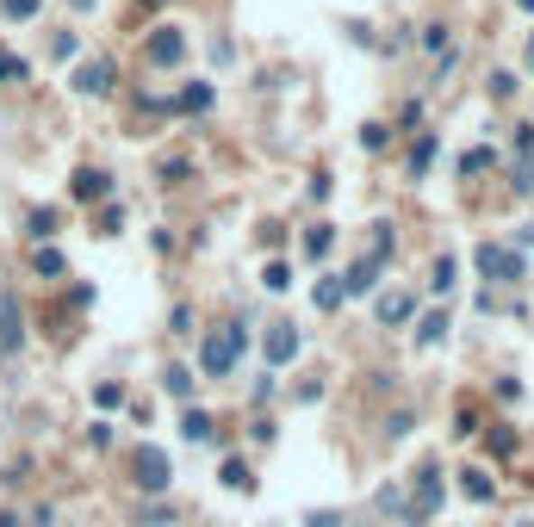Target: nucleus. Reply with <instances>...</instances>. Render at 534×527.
Instances as JSON below:
<instances>
[{"instance_id":"nucleus-7","label":"nucleus","mask_w":534,"mask_h":527,"mask_svg":"<svg viewBox=\"0 0 534 527\" xmlns=\"http://www.w3.org/2000/svg\"><path fill=\"white\" fill-rule=\"evenodd\" d=\"M69 193H75L81 205H100V199H106V193H112V180H106V174H100V168H81Z\"/></svg>"},{"instance_id":"nucleus-21","label":"nucleus","mask_w":534,"mask_h":527,"mask_svg":"<svg viewBox=\"0 0 534 527\" xmlns=\"http://www.w3.org/2000/svg\"><path fill=\"white\" fill-rule=\"evenodd\" d=\"M180 428H187V441H212V416H206V410H187Z\"/></svg>"},{"instance_id":"nucleus-9","label":"nucleus","mask_w":534,"mask_h":527,"mask_svg":"<svg viewBox=\"0 0 534 527\" xmlns=\"http://www.w3.org/2000/svg\"><path fill=\"white\" fill-rule=\"evenodd\" d=\"M112 87V62H87L81 75H75V94H87V100H100Z\"/></svg>"},{"instance_id":"nucleus-11","label":"nucleus","mask_w":534,"mask_h":527,"mask_svg":"<svg viewBox=\"0 0 534 527\" xmlns=\"http://www.w3.org/2000/svg\"><path fill=\"white\" fill-rule=\"evenodd\" d=\"M379 267H385V261H373V255H367V261H354L348 273H342V292H367V286L379 279Z\"/></svg>"},{"instance_id":"nucleus-22","label":"nucleus","mask_w":534,"mask_h":527,"mask_svg":"<svg viewBox=\"0 0 534 527\" xmlns=\"http://www.w3.org/2000/svg\"><path fill=\"white\" fill-rule=\"evenodd\" d=\"M262 286H267V292H286V286H292V267H286V261H267Z\"/></svg>"},{"instance_id":"nucleus-31","label":"nucleus","mask_w":534,"mask_h":527,"mask_svg":"<svg viewBox=\"0 0 534 527\" xmlns=\"http://www.w3.org/2000/svg\"><path fill=\"white\" fill-rule=\"evenodd\" d=\"M529 62H534V38H529Z\"/></svg>"},{"instance_id":"nucleus-16","label":"nucleus","mask_w":534,"mask_h":527,"mask_svg":"<svg viewBox=\"0 0 534 527\" xmlns=\"http://www.w3.org/2000/svg\"><path fill=\"white\" fill-rule=\"evenodd\" d=\"M161 385H168V397H180V404L193 397V372H187V367H168V378H161Z\"/></svg>"},{"instance_id":"nucleus-24","label":"nucleus","mask_w":534,"mask_h":527,"mask_svg":"<svg viewBox=\"0 0 534 527\" xmlns=\"http://www.w3.org/2000/svg\"><path fill=\"white\" fill-rule=\"evenodd\" d=\"M385 143H391V131H385V124H367V131H361V150H367V156H379Z\"/></svg>"},{"instance_id":"nucleus-33","label":"nucleus","mask_w":534,"mask_h":527,"mask_svg":"<svg viewBox=\"0 0 534 527\" xmlns=\"http://www.w3.org/2000/svg\"><path fill=\"white\" fill-rule=\"evenodd\" d=\"M522 6H529V13H534V0H522Z\"/></svg>"},{"instance_id":"nucleus-2","label":"nucleus","mask_w":534,"mask_h":527,"mask_svg":"<svg viewBox=\"0 0 534 527\" xmlns=\"http://www.w3.org/2000/svg\"><path fill=\"white\" fill-rule=\"evenodd\" d=\"M473 261H479V273H484V279H497V286H516V279L529 273L522 255H516V249H503V242H479V255H473Z\"/></svg>"},{"instance_id":"nucleus-27","label":"nucleus","mask_w":534,"mask_h":527,"mask_svg":"<svg viewBox=\"0 0 534 527\" xmlns=\"http://www.w3.org/2000/svg\"><path fill=\"white\" fill-rule=\"evenodd\" d=\"M25 75H32V62H25V56H6V68H0V81H25Z\"/></svg>"},{"instance_id":"nucleus-1","label":"nucleus","mask_w":534,"mask_h":527,"mask_svg":"<svg viewBox=\"0 0 534 527\" xmlns=\"http://www.w3.org/2000/svg\"><path fill=\"white\" fill-rule=\"evenodd\" d=\"M243 348H249V329H243V323H230V329H217L212 341H206L199 367L212 372V378H230V372H236V360H243Z\"/></svg>"},{"instance_id":"nucleus-32","label":"nucleus","mask_w":534,"mask_h":527,"mask_svg":"<svg viewBox=\"0 0 534 527\" xmlns=\"http://www.w3.org/2000/svg\"><path fill=\"white\" fill-rule=\"evenodd\" d=\"M0 68H6V50H0Z\"/></svg>"},{"instance_id":"nucleus-29","label":"nucleus","mask_w":534,"mask_h":527,"mask_svg":"<svg viewBox=\"0 0 534 527\" xmlns=\"http://www.w3.org/2000/svg\"><path fill=\"white\" fill-rule=\"evenodd\" d=\"M38 273H62V255H56V249H38Z\"/></svg>"},{"instance_id":"nucleus-3","label":"nucleus","mask_w":534,"mask_h":527,"mask_svg":"<svg viewBox=\"0 0 534 527\" xmlns=\"http://www.w3.org/2000/svg\"><path fill=\"white\" fill-rule=\"evenodd\" d=\"M131 472H137V490L156 496V490H168V477H174V459H168L161 447H137V453H131Z\"/></svg>"},{"instance_id":"nucleus-26","label":"nucleus","mask_w":534,"mask_h":527,"mask_svg":"<svg viewBox=\"0 0 534 527\" xmlns=\"http://www.w3.org/2000/svg\"><path fill=\"white\" fill-rule=\"evenodd\" d=\"M491 150H466V156H460V174H484V168H491Z\"/></svg>"},{"instance_id":"nucleus-12","label":"nucleus","mask_w":534,"mask_h":527,"mask_svg":"<svg viewBox=\"0 0 534 527\" xmlns=\"http://www.w3.org/2000/svg\"><path fill=\"white\" fill-rule=\"evenodd\" d=\"M206 105H212V81H193L174 94V112H206Z\"/></svg>"},{"instance_id":"nucleus-25","label":"nucleus","mask_w":534,"mask_h":527,"mask_svg":"<svg viewBox=\"0 0 534 527\" xmlns=\"http://www.w3.org/2000/svg\"><path fill=\"white\" fill-rule=\"evenodd\" d=\"M94 404H100V410H118V404H124V385H94Z\"/></svg>"},{"instance_id":"nucleus-10","label":"nucleus","mask_w":534,"mask_h":527,"mask_svg":"<svg viewBox=\"0 0 534 527\" xmlns=\"http://www.w3.org/2000/svg\"><path fill=\"white\" fill-rule=\"evenodd\" d=\"M417 316V292H385L379 298V323H410Z\"/></svg>"},{"instance_id":"nucleus-15","label":"nucleus","mask_w":534,"mask_h":527,"mask_svg":"<svg viewBox=\"0 0 534 527\" xmlns=\"http://www.w3.org/2000/svg\"><path fill=\"white\" fill-rule=\"evenodd\" d=\"M441 335H447V316H441V311H428L423 323H417V341H423V348H435Z\"/></svg>"},{"instance_id":"nucleus-14","label":"nucleus","mask_w":534,"mask_h":527,"mask_svg":"<svg viewBox=\"0 0 534 527\" xmlns=\"http://www.w3.org/2000/svg\"><path fill=\"white\" fill-rule=\"evenodd\" d=\"M329 249H336V230H329V223H318V230H305V255H311V261H323Z\"/></svg>"},{"instance_id":"nucleus-18","label":"nucleus","mask_w":534,"mask_h":527,"mask_svg":"<svg viewBox=\"0 0 534 527\" xmlns=\"http://www.w3.org/2000/svg\"><path fill=\"white\" fill-rule=\"evenodd\" d=\"M25 236H38V242L56 236V211H32V217H25Z\"/></svg>"},{"instance_id":"nucleus-4","label":"nucleus","mask_w":534,"mask_h":527,"mask_svg":"<svg viewBox=\"0 0 534 527\" xmlns=\"http://www.w3.org/2000/svg\"><path fill=\"white\" fill-rule=\"evenodd\" d=\"M299 348H305V335H299L292 323H267V341H262L267 367H286V360H299Z\"/></svg>"},{"instance_id":"nucleus-13","label":"nucleus","mask_w":534,"mask_h":527,"mask_svg":"<svg viewBox=\"0 0 534 527\" xmlns=\"http://www.w3.org/2000/svg\"><path fill=\"white\" fill-rule=\"evenodd\" d=\"M460 490H466L473 503H491V496H497V484H491V472H473V466L460 472Z\"/></svg>"},{"instance_id":"nucleus-8","label":"nucleus","mask_w":534,"mask_h":527,"mask_svg":"<svg viewBox=\"0 0 534 527\" xmlns=\"http://www.w3.org/2000/svg\"><path fill=\"white\" fill-rule=\"evenodd\" d=\"M180 56H187V38L174 25H161L156 38H150V62H180Z\"/></svg>"},{"instance_id":"nucleus-20","label":"nucleus","mask_w":534,"mask_h":527,"mask_svg":"<svg viewBox=\"0 0 534 527\" xmlns=\"http://www.w3.org/2000/svg\"><path fill=\"white\" fill-rule=\"evenodd\" d=\"M311 298H318V311H336V304H342L348 292H342V279H323V286L311 292Z\"/></svg>"},{"instance_id":"nucleus-5","label":"nucleus","mask_w":534,"mask_h":527,"mask_svg":"<svg viewBox=\"0 0 534 527\" xmlns=\"http://www.w3.org/2000/svg\"><path fill=\"white\" fill-rule=\"evenodd\" d=\"M441 496H447V490H441V472L428 466V472L410 484V496H404V503H410V522H428V515L441 509Z\"/></svg>"},{"instance_id":"nucleus-28","label":"nucleus","mask_w":534,"mask_h":527,"mask_svg":"<svg viewBox=\"0 0 534 527\" xmlns=\"http://www.w3.org/2000/svg\"><path fill=\"white\" fill-rule=\"evenodd\" d=\"M38 6H44V0H6V19H32Z\"/></svg>"},{"instance_id":"nucleus-23","label":"nucleus","mask_w":534,"mask_h":527,"mask_svg":"<svg viewBox=\"0 0 534 527\" xmlns=\"http://www.w3.org/2000/svg\"><path fill=\"white\" fill-rule=\"evenodd\" d=\"M428 161H435V137H423V143L410 150V180H417V174H428Z\"/></svg>"},{"instance_id":"nucleus-30","label":"nucleus","mask_w":534,"mask_h":527,"mask_svg":"<svg viewBox=\"0 0 534 527\" xmlns=\"http://www.w3.org/2000/svg\"><path fill=\"white\" fill-rule=\"evenodd\" d=\"M311 527H336V515H311Z\"/></svg>"},{"instance_id":"nucleus-17","label":"nucleus","mask_w":534,"mask_h":527,"mask_svg":"<svg viewBox=\"0 0 534 527\" xmlns=\"http://www.w3.org/2000/svg\"><path fill=\"white\" fill-rule=\"evenodd\" d=\"M224 484H230V490H255V472H249L243 459H224Z\"/></svg>"},{"instance_id":"nucleus-6","label":"nucleus","mask_w":534,"mask_h":527,"mask_svg":"<svg viewBox=\"0 0 534 527\" xmlns=\"http://www.w3.org/2000/svg\"><path fill=\"white\" fill-rule=\"evenodd\" d=\"M25 341V311L13 292H0V348H19Z\"/></svg>"},{"instance_id":"nucleus-19","label":"nucleus","mask_w":534,"mask_h":527,"mask_svg":"<svg viewBox=\"0 0 534 527\" xmlns=\"http://www.w3.org/2000/svg\"><path fill=\"white\" fill-rule=\"evenodd\" d=\"M454 273H460V261H454V255H441V261H435V279H428V286H435V292H454Z\"/></svg>"}]
</instances>
